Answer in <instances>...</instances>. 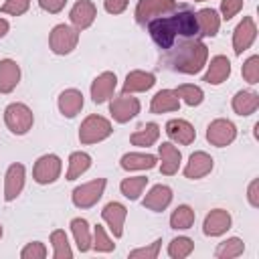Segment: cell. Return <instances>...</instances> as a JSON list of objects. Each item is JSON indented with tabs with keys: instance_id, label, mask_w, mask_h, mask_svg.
<instances>
[{
	"instance_id": "b9f144b4",
	"label": "cell",
	"mask_w": 259,
	"mask_h": 259,
	"mask_svg": "<svg viewBox=\"0 0 259 259\" xmlns=\"http://www.w3.org/2000/svg\"><path fill=\"white\" fill-rule=\"evenodd\" d=\"M20 257L22 259H45L47 257V247L40 241H32L20 251Z\"/></svg>"
},
{
	"instance_id": "7a4b0ae2",
	"label": "cell",
	"mask_w": 259,
	"mask_h": 259,
	"mask_svg": "<svg viewBox=\"0 0 259 259\" xmlns=\"http://www.w3.org/2000/svg\"><path fill=\"white\" fill-rule=\"evenodd\" d=\"M206 59H208V47L196 38H186L168 57V63L178 73L196 75L206 67Z\"/></svg>"
},
{
	"instance_id": "3957f363",
	"label": "cell",
	"mask_w": 259,
	"mask_h": 259,
	"mask_svg": "<svg viewBox=\"0 0 259 259\" xmlns=\"http://www.w3.org/2000/svg\"><path fill=\"white\" fill-rule=\"evenodd\" d=\"M111 132H113V127H111L109 119H105L103 115L91 113L83 119V123L79 127V142L85 146L97 144V142H103L105 138H109Z\"/></svg>"
},
{
	"instance_id": "277c9868",
	"label": "cell",
	"mask_w": 259,
	"mask_h": 259,
	"mask_svg": "<svg viewBox=\"0 0 259 259\" xmlns=\"http://www.w3.org/2000/svg\"><path fill=\"white\" fill-rule=\"evenodd\" d=\"M32 121H34V117H32V111H30V107L28 105H24V103H10L6 109H4V123H6V127L12 132V134H16V136H24L30 127H32Z\"/></svg>"
},
{
	"instance_id": "836d02e7",
	"label": "cell",
	"mask_w": 259,
	"mask_h": 259,
	"mask_svg": "<svg viewBox=\"0 0 259 259\" xmlns=\"http://www.w3.org/2000/svg\"><path fill=\"white\" fill-rule=\"evenodd\" d=\"M51 245H53V257L55 259H71L73 257V251H71V245H69L65 231H61V229L53 231L51 233Z\"/></svg>"
},
{
	"instance_id": "83f0119b",
	"label": "cell",
	"mask_w": 259,
	"mask_h": 259,
	"mask_svg": "<svg viewBox=\"0 0 259 259\" xmlns=\"http://www.w3.org/2000/svg\"><path fill=\"white\" fill-rule=\"evenodd\" d=\"M233 111L239 115H251L259 107V95L255 91H237L233 97Z\"/></svg>"
},
{
	"instance_id": "d4e9b609",
	"label": "cell",
	"mask_w": 259,
	"mask_h": 259,
	"mask_svg": "<svg viewBox=\"0 0 259 259\" xmlns=\"http://www.w3.org/2000/svg\"><path fill=\"white\" fill-rule=\"evenodd\" d=\"M83 109V93L79 89H65L59 95V111L65 117H75Z\"/></svg>"
},
{
	"instance_id": "5bb4252c",
	"label": "cell",
	"mask_w": 259,
	"mask_h": 259,
	"mask_svg": "<svg viewBox=\"0 0 259 259\" xmlns=\"http://www.w3.org/2000/svg\"><path fill=\"white\" fill-rule=\"evenodd\" d=\"M115 87H117V77H115V73H111V71H103L101 75H97L95 79H93V83H91V99H93V103H105L111 95H113V91H115Z\"/></svg>"
},
{
	"instance_id": "f1b7e54d",
	"label": "cell",
	"mask_w": 259,
	"mask_h": 259,
	"mask_svg": "<svg viewBox=\"0 0 259 259\" xmlns=\"http://www.w3.org/2000/svg\"><path fill=\"white\" fill-rule=\"evenodd\" d=\"M160 138V125L158 123H144L140 130H136L132 136H130V142L134 146H140V148H148V146H154Z\"/></svg>"
},
{
	"instance_id": "44dd1931",
	"label": "cell",
	"mask_w": 259,
	"mask_h": 259,
	"mask_svg": "<svg viewBox=\"0 0 259 259\" xmlns=\"http://www.w3.org/2000/svg\"><path fill=\"white\" fill-rule=\"evenodd\" d=\"M156 85V77L154 73L150 71H130L125 81H123V87H121V93H142V91H148Z\"/></svg>"
},
{
	"instance_id": "4dcf8cb0",
	"label": "cell",
	"mask_w": 259,
	"mask_h": 259,
	"mask_svg": "<svg viewBox=\"0 0 259 259\" xmlns=\"http://www.w3.org/2000/svg\"><path fill=\"white\" fill-rule=\"evenodd\" d=\"M71 231H73V237H75V243H77V249L81 253L89 251L91 249V233H89V223L85 219H73L71 221Z\"/></svg>"
},
{
	"instance_id": "7402d4cb",
	"label": "cell",
	"mask_w": 259,
	"mask_h": 259,
	"mask_svg": "<svg viewBox=\"0 0 259 259\" xmlns=\"http://www.w3.org/2000/svg\"><path fill=\"white\" fill-rule=\"evenodd\" d=\"M206 67H208V69H206L202 81H206L208 85H221V83L227 81L229 75H231V61H229L225 55L212 57Z\"/></svg>"
},
{
	"instance_id": "d6a6232c",
	"label": "cell",
	"mask_w": 259,
	"mask_h": 259,
	"mask_svg": "<svg viewBox=\"0 0 259 259\" xmlns=\"http://www.w3.org/2000/svg\"><path fill=\"white\" fill-rule=\"evenodd\" d=\"M146 184H148V178H146V176H130V178H123V180H121L119 190H121V194H123L125 198L138 200L140 194L144 192Z\"/></svg>"
},
{
	"instance_id": "7c38bea8",
	"label": "cell",
	"mask_w": 259,
	"mask_h": 259,
	"mask_svg": "<svg viewBox=\"0 0 259 259\" xmlns=\"http://www.w3.org/2000/svg\"><path fill=\"white\" fill-rule=\"evenodd\" d=\"M125 217H127V208L121 204V202H107L101 210V219L103 223L109 227V231L113 233L115 239H119L123 235V223H125Z\"/></svg>"
},
{
	"instance_id": "cb8c5ba5",
	"label": "cell",
	"mask_w": 259,
	"mask_h": 259,
	"mask_svg": "<svg viewBox=\"0 0 259 259\" xmlns=\"http://www.w3.org/2000/svg\"><path fill=\"white\" fill-rule=\"evenodd\" d=\"M180 109V99L178 95L174 93V89H160L154 97H152V103H150V111L160 115V113H166V111H178Z\"/></svg>"
},
{
	"instance_id": "1f68e13d",
	"label": "cell",
	"mask_w": 259,
	"mask_h": 259,
	"mask_svg": "<svg viewBox=\"0 0 259 259\" xmlns=\"http://www.w3.org/2000/svg\"><path fill=\"white\" fill-rule=\"evenodd\" d=\"M194 225V210L188 204H180L170 214V227L176 231H186Z\"/></svg>"
},
{
	"instance_id": "e0dca14e",
	"label": "cell",
	"mask_w": 259,
	"mask_h": 259,
	"mask_svg": "<svg viewBox=\"0 0 259 259\" xmlns=\"http://www.w3.org/2000/svg\"><path fill=\"white\" fill-rule=\"evenodd\" d=\"M210 170H212V158L206 152L198 150V152L190 154V158L184 166V176L190 180H198V178H204L206 174H210Z\"/></svg>"
},
{
	"instance_id": "e575fe53",
	"label": "cell",
	"mask_w": 259,
	"mask_h": 259,
	"mask_svg": "<svg viewBox=\"0 0 259 259\" xmlns=\"http://www.w3.org/2000/svg\"><path fill=\"white\" fill-rule=\"evenodd\" d=\"M174 93L178 95V99H182V101H184L186 105H190V107L200 105V103H202V99H204L202 89H200L198 85H190V83L178 85V87L174 89Z\"/></svg>"
},
{
	"instance_id": "f6af8a7d",
	"label": "cell",
	"mask_w": 259,
	"mask_h": 259,
	"mask_svg": "<svg viewBox=\"0 0 259 259\" xmlns=\"http://www.w3.org/2000/svg\"><path fill=\"white\" fill-rule=\"evenodd\" d=\"M130 0H103V8L109 14H121L127 8Z\"/></svg>"
},
{
	"instance_id": "ab89813d",
	"label": "cell",
	"mask_w": 259,
	"mask_h": 259,
	"mask_svg": "<svg viewBox=\"0 0 259 259\" xmlns=\"http://www.w3.org/2000/svg\"><path fill=\"white\" fill-rule=\"evenodd\" d=\"M160 247H162V239H156L148 247H140V249L130 251V259H156L160 253Z\"/></svg>"
},
{
	"instance_id": "bcb514c9",
	"label": "cell",
	"mask_w": 259,
	"mask_h": 259,
	"mask_svg": "<svg viewBox=\"0 0 259 259\" xmlns=\"http://www.w3.org/2000/svg\"><path fill=\"white\" fill-rule=\"evenodd\" d=\"M247 198H249V204L251 206H259V180H251L249 184V190H247Z\"/></svg>"
},
{
	"instance_id": "30bf717a",
	"label": "cell",
	"mask_w": 259,
	"mask_h": 259,
	"mask_svg": "<svg viewBox=\"0 0 259 259\" xmlns=\"http://www.w3.org/2000/svg\"><path fill=\"white\" fill-rule=\"evenodd\" d=\"M109 113L117 123H127L140 113V101L138 97H132V93H121L109 103Z\"/></svg>"
},
{
	"instance_id": "8d00e7d4",
	"label": "cell",
	"mask_w": 259,
	"mask_h": 259,
	"mask_svg": "<svg viewBox=\"0 0 259 259\" xmlns=\"http://www.w3.org/2000/svg\"><path fill=\"white\" fill-rule=\"evenodd\" d=\"M192 251H194V243H192V239H188V237H176V239H172L170 245H168V255H170L172 259H184V257H188Z\"/></svg>"
},
{
	"instance_id": "4fadbf2b",
	"label": "cell",
	"mask_w": 259,
	"mask_h": 259,
	"mask_svg": "<svg viewBox=\"0 0 259 259\" xmlns=\"http://www.w3.org/2000/svg\"><path fill=\"white\" fill-rule=\"evenodd\" d=\"M95 16H97V8L91 0H77L69 12V20L77 30L89 28L93 24Z\"/></svg>"
},
{
	"instance_id": "d6986e66",
	"label": "cell",
	"mask_w": 259,
	"mask_h": 259,
	"mask_svg": "<svg viewBox=\"0 0 259 259\" xmlns=\"http://www.w3.org/2000/svg\"><path fill=\"white\" fill-rule=\"evenodd\" d=\"M158 156H160V172H162V174L172 176V174L178 172L182 154H180V150H178L174 144L162 142V144L158 146Z\"/></svg>"
},
{
	"instance_id": "ffe728a7",
	"label": "cell",
	"mask_w": 259,
	"mask_h": 259,
	"mask_svg": "<svg viewBox=\"0 0 259 259\" xmlns=\"http://www.w3.org/2000/svg\"><path fill=\"white\" fill-rule=\"evenodd\" d=\"M172 202V188L166 184H156L150 188V192L146 194V198L142 200L144 208L154 210V212H162L164 208H168Z\"/></svg>"
},
{
	"instance_id": "2e32d148",
	"label": "cell",
	"mask_w": 259,
	"mask_h": 259,
	"mask_svg": "<svg viewBox=\"0 0 259 259\" xmlns=\"http://www.w3.org/2000/svg\"><path fill=\"white\" fill-rule=\"evenodd\" d=\"M231 214L225 208H212L206 217H204V225H202V233L206 237H221L231 229Z\"/></svg>"
},
{
	"instance_id": "c3c4849f",
	"label": "cell",
	"mask_w": 259,
	"mask_h": 259,
	"mask_svg": "<svg viewBox=\"0 0 259 259\" xmlns=\"http://www.w3.org/2000/svg\"><path fill=\"white\" fill-rule=\"evenodd\" d=\"M2 233H4V231H2V225H0V237H2Z\"/></svg>"
},
{
	"instance_id": "60d3db41",
	"label": "cell",
	"mask_w": 259,
	"mask_h": 259,
	"mask_svg": "<svg viewBox=\"0 0 259 259\" xmlns=\"http://www.w3.org/2000/svg\"><path fill=\"white\" fill-rule=\"evenodd\" d=\"M30 8V0H6L0 6L2 14H12V16H20Z\"/></svg>"
},
{
	"instance_id": "74e56055",
	"label": "cell",
	"mask_w": 259,
	"mask_h": 259,
	"mask_svg": "<svg viewBox=\"0 0 259 259\" xmlns=\"http://www.w3.org/2000/svg\"><path fill=\"white\" fill-rule=\"evenodd\" d=\"M91 247H93L95 251H99V253H109V251H113V249H115V243L109 239V235L105 233V229H103L101 225H97V227L93 229Z\"/></svg>"
},
{
	"instance_id": "d590c367",
	"label": "cell",
	"mask_w": 259,
	"mask_h": 259,
	"mask_svg": "<svg viewBox=\"0 0 259 259\" xmlns=\"http://www.w3.org/2000/svg\"><path fill=\"white\" fill-rule=\"evenodd\" d=\"M243 251H245V243H243L239 237H231V239L223 241V243L217 247L214 257H217V259H233V257L243 255Z\"/></svg>"
},
{
	"instance_id": "9c48e42d",
	"label": "cell",
	"mask_w": 259,
	"mask_h": 259,
	"mask_svg": "<svg viewBox=\"0 0 259 259\" xmlns=\"http://www.w3.org/2000/svg\"><path fill=\"white\" fill-rule=\"evenodd\" d=\"M237 138V127L231 119H225V117H219L214 121L208 123L206 127V140L210 146H217V148H225L229 144H233Z\"/></svg>"
},
{
	"instance_id": "ee69618b",
	"label": "cell",
	"mask_w": 259,
	"mask_h": 259,
	"mask_svg": "<svg viewBox=\"0 0 259 259\" xmlns=\"http://www.w3.org/2000/svg\"><path fill=\"white\" fill-rule=\"evenodd\" d=\"M67 0H38V6L49 14H59L65 8Z\"/></svg>"
},
{
	"instance_id": "7dc6e473",
	"label": "cell",
	"mask_w": 259,
	"mask_h": 259,
	"mask_svg": "<svg viewBox=\"0 0 259 259\" xmlns=\"http://www.w3.org/2000/svg\"><path fill=\"white\" fill-rule=\"evenodd\" d=\"M8 28H10V24H8V20H4V18H0V38L8 32Z\"/></svg>"
},
{
	"instance_id": "ac0fdd59",
	"label": "cell",
	"mask_w": 259,
	"mask_h": 259,
	"mask_svg": "<svg viewBox=\"0 0 259 259\" xmlns=\"http://www.w3.org/2000/svg\"><path fill=\"white\" fill-rule=\"evenodd\" d=\"M166 134L172 142L180 146H190L196 138V130L192 127V123H188L186 119H178V117L166 121Z\"/></svg>"
},
{
	"instance_id": "6da1fadb",
	"label": "cell",
	"mask_w": 259,
	"mask_h": 259,
	"mask_svg": "<svg viewBox=\"0 0 259 259\" xmlns=\"http://www.w3.org/2000/svg\"><path fill=\"white\" fill-rule=\"evenodd\" d=\"M148 32L160 49L170 51L178 38H194L198 34L196 14L188 8H182L172 16L152 18L148 22Z\"/></svg>"
},
{
	"instance_id": "7bdbcfd3",
	"label": "cell",
	"mask_w": 259,
	"mask_h": 259,
	"mask_svg": "<svg viewBox=\"0 0 259 259\" xmlns=\"http://www.w3.org/2000/svg\"><path fill=\"white\" fill-rule=\"evenodd\" d=\"M243 8V0H221V18L231 20Z\"/></svg>"
},
{
	"instance_id": "603a6c76",
	"label": "cell",
	"mask_w": 259,
	"mask_h": 259,
	"mask_svg": "<svg viewBox=\"0 0 259 259\" xmlns=\"http://www.w3.org/2000/svg\"><path fill=\"white\" fill-rule=\"evenodd\" d=\"M20 81V67L12 59L0 61V93H10Z\"/></svg>"
},
{
	"instance_id": "52a82bcc",
	"label": "cell",
	"mask_w": 259,
	"mask_h": 259,
	"mask_svg": "<svg viewBox=\"0 0 259 259\" xmlns=\"http://www.w3.org/2000/svg\"><path fill=\"white\" fill-rule=\"evenodd\" d=\"M178 8L176 0H138L136 6V20L140 24H148L152 18L164 16Z\"/></svg>"
},
{
	"instance_id": "681fc988",
	"label": "cell",
	"mask_w": 259,
	"mask_h": 259,
	"mask_svg": "<svg viewBox=\"0 0 259 259\" xmlns=\"http://www.w3.org/2000/svg\"><path fill=\"white\" fill-rule=\"evenodd\" d=\"M194 2H204V0H194Z\"/></svg>"
},
{
	"instance_id": "5b68a950",
	"label": "cell",
	"mask_w": 259,
	"mask_h": 259,
	"mask_svg": "<svg viewBox=\"0 0 259 259\" xmlns=\"http://www.w3.org/2000/svg\"><path fill=\"white\" fill-rule=\"evenodd\" d=\"M79 42V30L69 24H57L53 26L49 34V47L55 55H69Z\"/></svg>"
},
{
	"instance_id": "4316f807",
	"label": "cell",
	"mask_w": 259,
	"mask_h": 259,
	"mask_svg": "<svg viewBox=\"0 0 259 259\" xmlns=\"http://www.w3.org/2000/svg\"><path fill=\"white\" fill-rule=\"evenodd\" d=\"M196 22H198V34L202 36H214L221 28V16L212 8H202L196 12Z\"/></svg>"
},
{
	"instance_id": "f546056e",
	"label": "cell",
	"mask_w": 259,
	"mask_h": 259,
	"mask_svg": "<svg viewBox=\"0 0 259 259\" xmlns=\"http://www.w3.org/2000/svg\"><path fill=\"white\" fill-rule=\"evenodd\" d=\"M91 168V156L87 152H73L69 156V168H67V180H77L81 174H85Z\"/></svg>"
},
{
	"instance_id": "484cf974",
	"label": "cell",
	"mask_w": 259,
	"mask_h": 259,
	"mask_svg": "<svg viewBox=\"0 0 259 259\" xmlns=\"http://www.w3.org/2000/svg\"><path fill=\"white\" fill-rule=\"evenodd\" d=\"M158 164V158L154 154H140V152H130L123 154L119 160V166L127 172L132 170H152Z\"/></svg>"
},
{
	"instance_id": "8fae6325",
	"label": "cell",
	"mask_w": 259,
	"mask_h": 259,
	"mask_svg": "<svg viewBox=\"0 0 259 259\" xmlns=\"http://www.w3.org/2000/svg\"><path fill=\"white\" fill-rule=\"evenodd\" d=\"M255 36H257L255 20L251 16H243V20L233 30V51H235V55H243L253 45Z\"/></svg>"
},
{
	"instance_id": "ba28073f",
	"label": "cell",
	"mask_w": 259,
	"mask_h": 259,
	"mask_svg": "<svg viewBox=\"0 0 259 259\" xmlns=\"http://www.w3.org/2000/svg\"><path fill=\"white\" fill-rule=\"evenodd\" d=\"M61 168H63V162H61L59 156H55V154H45V156H40V158L34 162L32 178H34V182H38V184H53V182L61 176Z\"/></svg>"
},
{
	"instance_id": "8992f818",
	"label": "cell",
	"mask_w": 259,
	"mask_h": 259,
	"mask_svg": "<svg viewBox=\"0 0 259 259\" xmlns=\"http://www.w3.org/2000/svg\"><path fill=\"white\" fill-rule=\"evenodd\" d=\"M105 178H95L91 182H85L81 186H77L71 194V200L77 208H91L99 202V198L103 196L105 190Z\"/></svg>"
},
{
	"instance_id": "9a60e30c",
	"label": "cell",
	"mask_w": 259,
	"mask_h": 259,
	"mask_svg": "<svg viewBox=\"0 0 259 259\" xmlns=\"http://www.w3.org/2000/svg\"><path fill=\"white\" fill-rule=\"evenodd\" d=\"M24 166L14 162L8 166L6 174H4V200L12 202L24 188Z\"/></svg>"
},
{
	"instance_id": "f35d334b",
	"label": "cell",
	"mask_w": 259,
	"mask_h": 259,
	"mask_svg": "<svg viewBox=\"0 0 259 259\" xmlns=\"http://www.w3.org/2000/svg\"><path fill=\"white\" fill-rule=\"evenodd\" d=\"M241 73H243V79L251 85H257L259 83V55H251L243 67H241Z\"/></svg>"
}]
</instances>
